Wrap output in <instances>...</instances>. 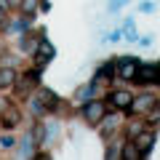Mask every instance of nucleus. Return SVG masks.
I'll return each mask as SVG.
<instances>
[{
    "instance_id": "39448f33",
    "label": "nucleus",
    "mask_w": 160,
    "mask_h": 160,
    "mask_svg": "<svg viewBox=\"0 0 160 160\" xmlns=\"http://www.w3.org/2000/svg\"><path fill=\"white\" fill-rule=\"evenodd\" d=\"M109 99H112V104H115V107H120V109L131 107V102H133V99H131V93H128V91H115V93H112Z\"/></svg>"
},
{
    "instance_id": "20e7f679",
    "label": "nucleus",
    "mask_w": 160,
    "mask_h": 160,
    "mask_svg": "<svg viewBox=\"0 0 160 160\" xmlns=\"http://www.w3.org/2000/svg\"><path fill=\"white\" fill-rule=\"evenodd\" d=\"M136 67H139V64L133 62L131 56H123V59H120V75H123L126 80H131V78H133V72H136Z\"/></svg>"
},
{
    "instance_id": "f03ea898",
    "label": "nucleus",
    "mask_w": 160,
    "mask_h": 160,
    "mask_svg": "<svg viewBox=\"0 0 160 160\" xmlns=\"http://www.w3.org/2000/svg\"><path fill=\"white\" fill-rule=\"evenodd\" d=\"M83 115H86L91 123H99V120L104 118V104H102V102H91V104H86Z\"/></svg>"
},
{
    "instance_id": "2eb2a0df",
    "label": "nucleus",
    "mask_w": 160,
    "mask_h": 160,
    "mask_svg": "<svg viewBox=\"0 0 160 160\" xmlns=\"http://www.w3.org/2000/svg\"><path fill=\"white\" fill-rule=\"evenodd\" d=\"M0 22H3V8H0Z\"/></svg>"
},
{
    "instance_id": "ddd939ff",
    "label": "nucleus",
    "mask_w": 160,
    "mask_h": 160,
    "mask_svg": "<svg viewBox=\"0 0 160 160\" xmlns=\"http://www.w3.org/2000/svg\"><path fill=\"white\" fill-rule=\"evenodd\" d=\"M0 147H13V139L11 136H0Z\"/></svg>"
},
{
    "instance_id": "9b49d317",
    "label": "nucleus",
    "mask_w": 160,
    "mask_h": 160,
    "mask_svg": "<svg viewBox=\"0 0 160 160\" xmlns=\"http://www.w3.org/2000/svg\"><path fill=\"white\" fill-rule=\"evenodd\" d=\"M112 75H115V67H112V64H104V67H102V69H99V72H96V80H99V83H102V80L112 78Z\"/></svg>"
},
{
    "instance_id": "4468645a",
    "label": "nucleus",
    "mask_w": 160,
    "mask_h": 160,
    "mask_svg": "<svg viewBox=\"0 0 160 160\" xmlns=\"http://www.w3.org/2000/svg\"><path fill=\"white\" fill-rule=\"evenodd\" d=\"M24 8H27V11H32V8H35V0H24Z\"/></svg>"
},
{
    "instance_id": "f257e3e1",
    "label": "nucleus",
    "mask_w": 160,
    "mask_h": 160,
    "mask_svg": "<svg viewBox=\"0 0 160 160\" xmlns=\"http://www.w3.org/2000/svg\"><path fill=\"white\" fill-rule=\"evenodd\" d=\"M155 78H158V67H136V72H133V83H139V86H149V83H155Z\"/></svg>"
},
{
    "instance_id": "0eeeda50",
    "label": "nucleus",
    "mask_w": 160,
    "mask_h": 160,
    "mask_svg": "<svg viewBox=\"0 0 160 160\" xmlns=\"http://www.w3.org/2000/svg\"><path fill=\"white\" fill-rule=\"evenodd\" d=\"M16 123H19V112H16L13 107H8L6 112H3V126H6V128H13Z\"/></svg>"
},
{
    "instance_id": "dca6fc26",
    "label": "nucleus",
    "mask_w": 160,
    "mask_h": 160,
    "mask_svg": "<svg viewBox=\"0 0 160 160\" xmlns=\"http://www.w3.org/2000/svg\"><path fill=\"white\" fill-rule=\"evenodd\" d=\"M158 75H160V67H158Z\"/></svg>"
},
{
    "instance_id": "1a4fd4ad",
    "label": "nucleus",
    "mask_w": 160,
    "mask_h": 160,
    "mask_svg": "<svg viewBox=\"0 0 160 160\" xmlns=\"http://www.w3.org/2000/svg\"><path fill=\"white\" fill-rule=\"evenodd\" d=\"M13 69H0V88H6V86H11L13 83Z\"/></svg>"
},
{
    "instance_id": "7ed1b4c3",
    "label": "nucleus",
    "mask_w": 160,
    "mask_h": 160,
    "mask_svg": "<svg viewBox=\"0 0 160 160\" xmlns=\"http://www.w3.org/2000/svg\"><path fill=\"white\" fill-rule=\"evenodd\" d=\"M152 144H155V133H139L136 136V149H139V155H149V149H152Z\"/></svg>"
},
{
    "instance_id": "9d476101",
    "label": "nucleus",
    "mask_w": 160,
    "mask_h": 160,
    "mask_svg": "<svg viewBox=\"0 0 160 160\" xmlns=\"http://www.w3.org/2000/svg\"><path fill=\"white\" fill-rule=\"evenodd\" d=\"M149 107H152V99L142 96V99H136V104H133V112H144V109H149Z\"/></svg>"
},
{
    "instance_id": "423d86ee",
    "label": "nucleus",
    "mask_w": 160,
    "mask_h": 160,
    "mask_svg": "<svg viewBox=\"0 0 160 160\" xmlns=\"http://www.w3.org/2000/svg\"><path fill=\"white\" fill-rule=\"evenodd\" d=\"M51 56H53V48L43 40V43H40V48H38V53H35V59H38V64H46V62H51Z\"/></svg>"
},
{
    "instance_id": "f8f14e48",
    "label": "nucleus",
    "mask_w": 160,
    "mask_h": 160,
    "mask_svg": "<svg viewBox=\"0 0 160 160\" xmlns=\"http://www.w3.org/2000/svg\"><path fill=\"white\" fill-rule=\"evenodd\" d=\"M123 158H128V160H131V158H139V149H136V147H126V149H123Z\"/></svg>"
},
{
    "instance_id": "6e6552de",
    "label": "nucleus",
    "mask_w": 160,
    "mask_h": 160,
    "mask_svg": "<svg viewBox=\"0 0 160 160\" xmlns=\"http://www.w3.org/2000/svg\"><path fill=\"white\" fill-rule=\"evenodd\" d=\"M40 99H43V107H48V109H56V104H59L53 91H40Z\"/></svg>"
}]
</instances>
